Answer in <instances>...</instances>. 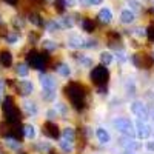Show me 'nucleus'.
<instances>
[{"instance_id": "45", "label": "nucleus", "mask_w": 154, "mask_h": 154, "mask_svg": "<svg viewBox=\"0 0 154 154\" xmlns=\"http://www.w3.org/2000/svg\"><path fill=\"white\" fill-rule=\"evenodd\" d=\"M152 57H154V53H152Z\"/></svg>"}, {"instance_id": "44", "label": "nucleus", "mask_w": 154, "mask_h": 154, "mask_svg": "<svg viewBox=\"0 0 154 154\" xmlns=\"http://www.w3.org/2000/svg\"><path fill=\"white\" fill-rule=\"evenodd\" d=\"M0 102H2V96H0Z\"/></svg>"}, {"instance_id": "30", "label": "nucleus", "mask_w": 154, "mask_h": 154, "mask_svg": "<svg viewBox=\"0 0 154 154\" xmlns=\"http://www.w3.org/2000/svg\"><path fill=\"white\" fill-rule=\"evenodd\" d=\"M43 48L48 49V51H54L57 48V45L54 42H51V40H43Z\"/></svg>"}, {"instance_id": "32", "label": "nucleus", "mask_w": 154, "mask_h": 154, "mask_svg": "<svg viewBox=\"0 0 154 154\" xmlns=\"http://www.w3.org/2000/svg\"><path fill=\"white\" fill-rule=\"evenodd\" d=\"M46 116H48L49 120H54V119L57 117V109H56V108H54V109H49V111L46 112Z\"/></svg>"}, {"instance_id": "11", "label": "nucleus", "mask_w": 154, "mask_h": 154, "mask_svg": "<svg viewBox=\"0 0 154 154\" xmlns=\"http://www.w3.org/2000/svg\"><path fill=\"white\" fill-rule=\"evenodd\" d=\"M96 136H97L99 142L102 145H106V143L111 142V136H109V133L105 130V128H97V130H96Z\"/></svg>"}, {"instance_id": "24", "label": "nucleus", "mask_w": 154, "mask_h": 154, "mask_svg": "<svg viewBox=\"0 0 154 154\" xmlns=\"http://www.w3.org/2000/svg\"><path fill=\"white\" fill-rule=\"evenodd\" d=\"M23 134L26 139H34L35 137V128L32 125H26L23 128Z\"/></svg>"}, {"instance_id": "33", "label": "nucleus", "mask_w": 154, "mask_h": 154, "mask_svg": "<svg viewBox=\"0 0 154 154\" xmlns=\"http://www.w3.org/2000/svg\"><path fill=\"white\" fill-rule=\"evenodd\" d=\"M56 108H57V109H59V111H60V112H62L63 116H66L68 109H66V106L63 105V103H57V105H56Z\"/></svg>"}, {"instance_id": "40", "label": "nucleus", "mask_w": 154, "mask_h": 154, "mask_svg": "<svg viewBox=\"0 0 154 154\" xmlns=\"http://www.w3.org/2000/svg\"><path fill=\"white\" fill-rule=\"evenodd\" d=\"M0 89H3V82H2V79H0Z\"/></svg>"}, {"instance_id": "36", "label": "nucleus", "mask_w": 154, "mask_h": 154, "mask_svg": "<svg viewBox=\"0 0 154 154\" xmlns=\"http://www.w3.org/2000/svg\"><path fill=\"white\" fill-rule=\"evenodd\" d=\"M145 148L151 152H154V140H148V142L145 143Z\"/></svg>"}, {"instance_id": "25", "label": "nucleus", "mask_w": 154, "mask_h": 154, "mask_svg": "<svg viewBox=\"0 0 154 154\" xmlns=\"http://www.w3.org/2000/svg\"><path fill=\"white\" fill-rule=\"evenodd\" d=\"M46 29H48L49 32H54L56 29H62V25H60V22L51 20V22H48V25H46Z\"/></svg>"}, {"instance_id": "1", "label": "nucleus", "mask_w": 154, "mask_h": 154, "mask_svg": "<svg viewBox=\"0 0 154 154\" xmlns=\"http://www.w3.org/2000/svg\"><path fill=\"white\" fill-rule=\"evenodd\" d=\"M65 94L69 97L71 100V103L77 108V109H80L85 106V89L82 85L79 83H69L68 86H65Z\"/></svg>"}, {"instance_id": "31", "label": "nucleus", "mask_w": 154, "mask_h": 154, "mask_svg": "<svg viewBox=\"0 0 154 154\" xmlns=\"http://www.w3.org/2000/svg\"><path fill=\"white\" fill-rule=\"evenodd\" d=\"M38 19H40V17H38L37 14H32L29 20H31L34 25H37V26H42V25H43V22H42V20H38Z\"/></svg>"}, {"instance_id": "34", "label": "nucleus", "mask_w": 154, "mask_h": 154, "mask_svg": "<svg viewBox=\"0 0 154 154\" xmlns=\"http://www.w3.org/2000/svg\"><path fill=\"white\" fill-rule=\"evenodd\" d=\"M136 35L137 37H145L146 35V29L145 28H136Z\"/></svg>"}, {"instance_id": "43", "label": "nucleus", "mask_w": 154, "mask_h": 154, "mask_svg": "<svg viewBox=\"0 0 154 154\" xmlns=\"http://www.w3.org/2000/svg\"><path fill=\"white\" fill-rule=\"evenodd\" d=\"M151 119H152V120H154V111H152V117H151Z\"/></svg>"}, {"instance_id": "8", "label": "nucleus", "mask_w": 154, "mask_h": 154, "mask_svg": "<svg viewBox=\"0 0 154 154\" xmlns=\"http://www.w3.org/2000/svg\"><path fill=\"white\" fill-rule=\"evenodd\" d=\"M42 131H43V134H45L46 137H49V139H59V136H60L59 126H57L53 120L45 122V125L42 126Z\"/></svg>"}, {"instance_id": "23", "label": "nucleus", "mask_w": 154, "mask_h": 154, "mask_svg": "<svg viewBox=\"0 0 154 154\" xmlns=\"http://www.w3.org/2000/svg\"><path fill=\"white\" fill-rule=\"evenodd\" d=\"M42 99L43 100H54L56 99V89H43V93H42Z\"/></svg>"}, {"instance_id": "29", "label": "nucleus", "mask_w": 154, "mask_h": 154, "mask_svg": "<svg viewBox=\"0 0 154 154\" xmlns=\"http://www.w3.org/2000/svg\"><path fill=\"white\" fill-rule=\"evenodd\" d=\"M17 40H19V34H17V32H11V34L6 35V42L11 43V45L17 43Z\"/></svg>"}, {"instance_id": "38", "label": "nucleus", "mask_w": 154, "mask_h": 154, "mask_svg": "<svg viewBox=\"0 0 154 154\" xmlns=\"http://www.w3.org/2000/svg\"><path fill=\"white\" fill-rule=\"evenodd\" d=\"M116 56H117V59H119L120 62H125V60H126V56H125V53H123V51H119V53L116 54Z\"/></svg>"}, {"instance_id": "41", "label": "nucleus", "mask_w": 154, "mask_h": 154, "mask_svg": "<svg viewBox=\"0 0 154 154\" xmlns=\"http://www.w3.org/2000/svg\"><path fill=\"white\" fill-rule=\"evenodd\" d=\"M123 154H134V152H131V151H125Z\"/></svg>"}, {"instance_id": "20", "label": "nucleus", "mask_w": 154, "mask_h": 154, "mask_svg": "<svg viewBox=\"0 0 154 154\" xmlns=\"http://www.w3.org/2000/svg\"><path fill=\"white\" fill-rule=\"evenodd\" d=\"M59 146L65 151L66 154H71L72 151H74V146H72V142H68V140H65V139H62L60 142H59Z\"/></svg>"}, {"instance_id": "35", "label": "nucleus", "mask_w": 154, "mask_h": 154, "mask_svg": "<svg viewBox=\"0 0 154 154\" xmlns=\"http://www.w3.org/2000/svg\"><path fill=\"white\" fill-rule=\"evenodd\" d=\"M146 35H148V38H149L151 42H154V26H151V28L146 29Z\"/></svg>"}, {"instance_id": "4", "label": "nucleus", "mask_w": 154, "mask_h": 154, "mask_svg": "<svg viewBox=\"0 0 154 154\" xmlns=\"http://www.w3.org/2000/svg\"><path fill=\"white\" fill-rule=\"evenodd\" d=\"M130 109L140 120H148L149 119V109L146 108V105L143 103L142 100H134L131 103V106H130Z\"/></svg>"}, {"instance_id": "21", "label": "nucleus", "mask_w": 154, "mask_h": 154, "mask_svg": "<svg viewBox=\"0 0 154 154\" xmlns=\"http://www.w3.org/2000/svg\"><path fill=\"white\" fill-rule=\"evenodd\" d=\"M111 62H112V54L108 53V51H103V53L100 54V63L108 66V65H111Z\"/></svg>"}, {"instance_id": "42", "label": "nucleus", "mask_w": 154, "mask_h": 154, "mask_svg": "<svg viewBox=\"0 0 154 154\" xmlns=\"http://www.w3.org/2000/svg\"><path fill=\"white\" fill-rule=\"evenodd\" d=\"M8 2H11V3H14V2H16V0H8Z\"/></svg>"}, {"instance_id": "7", "label": "nucleus", "mask_w": 154, "mask_h": 154, "mask_svg": "<svg viewBox=\"0 0 154 154\" xmlns=\"http://www.w3.org/2000/svg\"><path fill=\"white\" fill-rule=\"evenodd\" d=\"M134 128H136V136H137L139 139H148V137L151 136V133H152L151 126L146 123V120H140V119H137Z\"/></svg>"}, {"instance_id": "5", "label": "nucleus", "mask_w": 154, "mask_h": 154, "mask_svg": "<svg viewBox=\"0 0 154 154\" xmlns=\"http://www.w3.org/2000/svg\"><path fill=\"white\" fill-rule=\"evenodd\" d=\"M28 63H29L32 68H35V69H45L46 57H43V54H40V53L32 51V53L28 54Z\"/></svg>"}, {"instance_id": "26", "label": "nucleus", "mask_w": 154, "mask_h": 154, "mask_svg": "<svg viewBox=\"0 0 154 154\" xmlns=\"http://www.w3.org/2000/svg\"><path fill=\"white\" fill-rule=\"evenodd\" d=\"M5 145L8 148H11V149H19L20 148V142H19V140H16V139H6L5 140Z\"/></svg>"}, {"instance_id": "14", "label": "nucleus", "mask_w": 154, "mask_h": 154, "mask_svg": "<svg viewBox=\"0 0 154 154\" xmlns=\"http://www.w3.org/2000/svg\"><path fill=\"white\" fill-rule=\"evenodd\" d=\"M19 89H20L22 96H29L34 91V85L29 80H22V82H19Z\"/></svg>"}, {"instance_id": "28", "label": "nucleus", "mask_w": 154, "mask_h": 154, "mask_svg": "<svg viewBox=\"0 0 154 154\" xmlns=\"http://www.w3.org/2000/svg\"><path fill=\"white\" fill-rule=\"evenodd\" d=\"M60 25H62V28H72V26H74L71 17H63V19L60 20Z\"/></svg>"}, {"instance_id": "39", "label": "nucleus", "mask_w": 154, "mask_h": 154, "mask_svg": "<svg viewBox=\"0 0 154 154\" xmlns=\"http://www.w3.org/2000/svg\"><path fill=\"white\" fill-rule=\"evenodd\" d=\"M75 3V0H63V5L65 6H72Z\"/></svg>"}, {"instance_id": "19", "label": "nucleus", "mask_w": 154, "mask_h": 154, "mask_svg": "<svg viewBox=\"0 0 154 154\" xmlns=\"http://www.w3.org/2000/svg\"><path fill=\"white\" fill-rule=\"evenodd\" d=\"M62 136H63L65 140H68V142H74V140H75V133H74L72 128H69V126L62 131Z\"/></svg>"}, {"instance_id": "17", "label": "nucleus", "mask_w": 154, "mask_h": 154, "mask_svg": "<svg viewBox=\"0 0 154 154\" xmlns=\"http://www.w3.org/2000/svg\"><path fill=\"white\" fill-rule=\"evenodd\" d=\"M56 69H57V72H59L60 75H63V77H69V75H71V68L66 65V63H59Z\"/></svg>"}, {"instance_id": "16", "label": "nucleus", "mask_w": 154, "mask_h": 154, "mask_svg": "<svg viewBox=\"0 0 154 154\" xmlns=\"http://www.w3.org/2000/svg\"><path fill=\"white\" fill-rule=\"evenodd\" d=\"M16 72H17L19 77H26L29 74V68H28L26 63H19L16 66Z\"/></svg>"}, {"instance_id": "18", "label": "nucleus", "mask_w": 154, "mask_h": 154, "mask_svg": "<svg viewBox=\"0 0 154 154\" xmlns=\"http://www.w3.org/2000/svg\"><path fill=\"white\" fill-rule=\"evenodd\" d=\"M0 63H2L3 66H9L12 63V56L11 53H8V51H3L2 54H0Z\"/></svg>"}, {"instance_id": "12", "label": "nucleus", "mask_w": 154, "mask_h": 154, "mask_svg": "<svg viewBox=\"0 0 154 154\" xmlns=\"http://www.w3.org/2000/svg\"><path fill=\"white\" fill-rule=\"evenodd\" d=\"M97 17H99V20H100L102 23L108 25V23H111V20H112V12H111L109 8H102V9L99 11Z\"/></svg>"}, {"instance_id": "2", "label": "nucleus", "mask_w": 154, "mask_h": 154, "mask_svg": "<svg viewBox=\"0 0 154 154\" xmlns=\"http://www.w3.org/2000/svg\"><path fill=\"white\" fill-rule=\"evenodd\" d=\"M112 126L120 134H123V136H130V137H134L136 136L134 123L130 119H126V117H117V119H114L112 120Z\"/></svg>"}, {"instance_id": "15", "label": "nucleus", "mask_w": 154, "mask_h": 154, "mask_svg": "<svg viewBox=\"0 0 154 154\" xmlns=\"http://www.w3.org/2000/svg\"><path fill=\"white\" fill-rule=\"evenodd\" d=\"M23 108H25V111H26L28 114H31V116H35V114L38 112V108H37V105L34 103V102H29V100L23 102Z\"/></svg>"}, {"instance_id": "13", "label": "nucleus", "mask_w": 154, "mask_h": 154, "mask_svg": "<svg viewBox=\"0 0 154 154\" xmlns=\"http://www.w3.org/2000/svg\"><path fill=\"white\" fill-rule=\"evenodd\" d=\"M136 20V14H134V11L133 9H123L120 12V22L125 23V25H130Z\"/></svg>"}, {"instance_id": "10", "label": "nucleus", "mask_w": 154, "mask_h": 154, "mask_svg": "<svg viewBox=\"0 0 154 154\" xmlns=\"http://www.w3.org/2000/svg\"><path fill=\"white\" fill-rule=\"evenodd\" d=\"M85 42H86V40H83L80 35H72V37L68 38L66 43H68V46L72 48V49H80V48H85Z\"/></svg>"}, {"instance_id": "27", "label": "nucleus", "mask_w": 154, "mask_h": 154, "mask_svg": "<svg viewBox=\"0 0 154 154\" xmlns=\"http://www.w3.org/2000/svg\"><path fill=\"white\" fill-rule=\"evenodd\" d=\"M79 63H80V65H83L85 68H93V59H89L86 56H80L79 57Z\"/></svg>"}, {"instance_id": "3", "label": "nucleus", "mask_w": 154, "mask_h": 154, "mask_svg": "<svg viewBox=\"0 0 154 154\" xmlns=\"http://www.w3.org/2000/svg\"><path fill=\"white\" fill-rule=\"evenodd\" d=\"M89 77H91L93 83H96L97 86H105L108 79H109V71L105 65H100V66H96V68L93 66Z\"/></svg>"}, {"instance_id": "6", "label": "nucleus", "mask_w": 154, "mask_h": 154, "mask_svg": "<svg viewBox=\"0 0 154 154\" xmlns=\"http://www.w3.org/2000/svg\"><path fill=\"white\" fill-rule=\"evenodd\" d=\"M119 145L123 148V151H131V152H137L142 149V143L140 142H136V140L130 136H126L125 139H120L119 140Z\"/></svg>"}, {"instance_id": "37", "label": "nucleus", "mask_w": 154, "mask_h": 154, "mask_svg": "<svg viewBox=\"0 0 154 154\" xmlns=\"http://www.w3.org/2000/svg\"><path fill=\"white\" fill-rule=\"evenodd\" d=\"M102 2H103V0H86V3H88V5H91V6L102 5Z\"/></svg>"}, {"instance_id": "9", "label": "nucleus", "mask_w": 154, "mask_h": 154, "mask_svg": "<svg viewBox=\"0 0 154 154\" xmlns=\"http://www.w3.org/2000/svg\"><path fill=\"white\" fill-rule=\"evenodd\" d=\"M38 80H40V85L43 89H56V86H57L56 79L49 74H40L38 75Z\"/></svg>"}, {"instance_id": "22", "label": "nucleus", "mask_w": 154, "mask_h": 154, "mask_svg": "<svg viewBox=\"0 0 154 154\" xmlns=\"http://www.w3.org/2000/svg\"><path fill=\"white\" fill-rule=\"evenodd\" d=\"M82 28H83V31H86V32H93L96 26H94L93 20H89V19H83V20H82Z\"/></svg>"}]
</instances>
